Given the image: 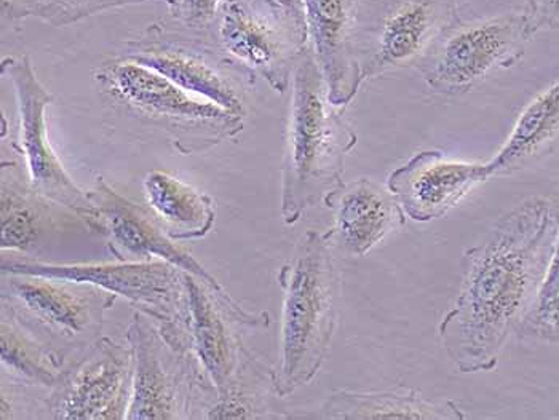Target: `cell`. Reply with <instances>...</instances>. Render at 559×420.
I'll return each mask as SVG.
<instances>
[{
    "mask_svg": "<svg viewBox=\"0 0 559 420\" xmlns=\"http://www.w3.org/2000/svg\"><path fill=\"white\" fill-rule=\"evenodd\" d=\"M551 200L524 199L465 251L461 287L438 325L441 347L459 373L495 370L533 304L557 236Z\"/></svg>",
    "mask_w": 559,
    "mask_h": 420,
    "instance_id": "cell-1",
    "label": "cell"
},
{
    "mask_svg": "<svg viewBox=\"0 0 559 420\" xmlns=\"http://www.w3.org/2000/svg\"><path fill=\"white\" fill-rule=\"evenodd\" d=\"M357 143L341 108L328 98L322 72L307 47L292 79L280 200L286 226L301 221L307 209L324 203L344 184L345 158Z\"/></svg>",
    "mask_w": 559,
    "mask_h": 420,
    "instance_id": "cell-2",
    "label": "cell"
},
{
    "mask_svg": "<svg viewBox=\"0 0 559 420\" xmlns=\"http://www.w3.org/2000/svg\"><path fill=\"white\" fill-rule=\"evenodd\" d=\"M283 289L274 384L286 398L322 370L340 323L341 278L326 232L309 230L278 272Z\"/></svg>",
    "mask_w": 559,
    "mask_h": 420,
    "instance_id": "cell-3",
    "label": "cell"
},
{
    "mask_svg": "<svg viewBox=\"0 0 559 420\" xmlns=\"http://www.w3.org/2000/svg\"><path fill=\"white\" fill-rule=\"evenodd\" d=\"M93 77L114 101L165 132L181 155L209 153L224 141H236L245 130L243 116L191 95L133 61L110 58Z\"/></svg>",
    "mask_w": 559,
    "mask_h": 420,
    "instance_id": "cell-4",
    "label": "cell"
},
{
    "mask_svg": "<svg viewBox=\"0 0 559 420\" xmlns=\"http://www.w3.org/2000/svg\"><path fill=\"white\" fill-rule=\"evenodd\" d=\"M2 274L66 278L105 289L151 316L165 339L181 352H192L189 337V296L186 272L165 261L57 264L34 257H2Z\"/></svg>",
    "mask_w": 559,
    "mask_h": 420,
    "instance_id": "cell-5",
    "label": "cell"
},
{
    "mask_svg": "<svg viewBox=\"0 0 559 420\" xmlns=\"http://www.w3.org/2000/svg\"><path fill=\"white\" fill-rule=\"evenodd\" d=\"M119 58L158 72L191 95L226 111L247 116L253 74L229 57L212 37L151 24L136 39L122 45Z\"/></svg>",
    "mask_w": 559,
    "mask_h": 420,
    "instance_id": "cell-6",
    "label": "cell"
},
{
    "mask_svg": "<svg viewBox=\"0 0 559 420\" xmlns=\"http://www.w3.org/2000/svg\"><path fill=\"white\" fill-rule=\"evenodd\" d=\"M459 22L457 0H361L355 29L361 82L419 67Z\"/></svg>",
    "mask_w": 559,
    "mask_h": 420,
    "instance_id": "cell-7",
    "label": "cell"
},
{
    "mask_svg": "<svg viewBox=\"0 0 559 420\" xmlns=\"http://www.w3.org/2000/svg\"><path fill=\"white\" fill-rule=\"evenodd\" d=\"M133 350V392L127 420H186L212 392L192 352L173 347L151 316L134 312L127 328Z\"/></svg>",
    "mask_w": 559,
    "mask_h": 420,
    "instance_id": "cell-8",
    "label": "cell"
},
{
    "mask_svg": "<svg viewBox=\"0 0 559 420\" xmlns=\"http://www.w3.org/2000/svg\"><path fill=\"white\" fill-rule=\"evenodd\" d=\"M536 36L524 12L455 23L417 67L427 88L459 98L496 72L515 67Z\"/></svg>",
    "mask_w": 559,
    "mask_h": 420,
    "instance_id": "cell-9",
    "label": "cell"
},
{
    "mask_svg": "<svg viewBox=\"0 0 559 420\" xmlns=\"http://www.w3.org/2000/svg\"><path fill=\"white\" fill-rule=\"evenodd\" d=\"M213 39L278 95L292 87L296 64L309 47L307 27L275 0H224Z\"/></svg>",
    "mask_w": 559,
    "mask_h": 420,
    "instance_id": "cell-10",
    "label": "cell"
},
{
    "mask_svg": "<svg viewBox=\"0 0 559 420\" xmlns=\"http://www.w3.org/2000/svg\"><path fill=\"white\" fill-rule=\"evenodd\" d=\"M2 77L9 79L15 93L19 111V134L15 147L23 155L31 188L55 205L78 216L93 232L99 230V213L68 173L63 161L55 153L48 137L47 109L53 105V95L37 77L27 55L5 57L0 64Z\"/></svg>",
    "mask_w": 559,
    "mask_h": 420,
    "instance_id": "cell-11",
    "label": "cell"
},
{
    "mask_svg": "<svg viewBox=\"0 0 559 420\" xmlns=\"http://www.w3.org/2000/svg\"><path fill=\"white\" fill-rule=\"evenodd\" d=\"M88 197L99 213L98 233L105 237L110 253L117 260H158L170 263L212 288L245 328L264 329L271 326L272 320L267 312H250L237 302L186 248L179 247L168 236L150 208L123 197L103 177L96 178L95 185L88 191Z\"/></svg>",
    "mask_w": 559,
    "mask_h": 420,
    "instance_id": "cell-12",
    "label": "cell"
},
{
    "mask_svg": "<svg viewBox=\"0 0 559 420\" xmlns=\"http://www.w3.org/2000/svg\"><path fill=\"white\" fill-rule=\"evenodd\" d=\"M116 296L81 281L29 274H2V304L26 323L50 334L51 343L86 347L102 337Z\"/></svg>",
    "mask_w": 559,
    "mask_h": 420,
    "instance_id": "cell-13",
    "label": "cell"
},
{
    "mask_svg": "<svg viewBox=\"0 0 559 420\" xmlns=\"http://www.w3.org/2000/svg\"><path fill=\"white\" fill-rule=\"evenodd\" d=\"M133 392V350L102 336L64 368L45 399L55 420H123Z\"/></svg>",
    "mask_w": 559,
    "mask_h": 420,
    "instance_id": "cell-14",
    "label": "cell"
},
{
    "mask_svg": "<svg viewBox=\"0 0 559 420\" xmlns=\"http://www.w3.org/2000/svg\"><path fill=\"white\" fill-rule=\"evenodd\" d=\"M488 179V164L454 160L441 151L424 149L396 167L385 185L406 218L427 224L444 218Z\"/></svg>",
    "mask_w": 559,
    "mask_h": 420,
    "instance_id": "cell-15",
    "label": "cell"
},
{
    "mask_svg": "<svg viewBox=\"0 0 559 420\" xmlns=\"http://www.w3.org/2000/svg\"><path fill=\"white\" fill-rule=\"evenodd\" d=\"M301 2L309 47L326 84L328 98L337 108H345L364 87L355 53V29L361 0Z\"/></svg>",
    "mask_w": 559,
    "mask_h": 420,
    "instance_id": "cell-16",
    "label": "cell"
},
{
    "mask_svg": "<svg viewBox=\"0 0 559 420\" xmlns=\"http://www.w3.org/2000/svg\"><path fill=\"white\" fill-rule=\"evenodd\" d=\"M189 296L191 350L216 395L236 382L250 350L238 336L241 326L215 291L194 275L186 274Z\"/></svg>",
    "mask_w": 559,
    "mask_h": 420,
    "instance_id": "cell-17",
    "label": "cell"
},
{
    "mask_svg": "<svg viewBox=\"0 0 559 420\" xmlns=\"http://www.w3.org/2000/svg\"><path fill=\"white\" fill-rule=\"evenodd\" d=\"M323 205L334 212L328 239L354 257L366 256L408 219L388 185L384 188L374 179L344 182Z\"/></svg>",
    "mask_w": 559,
    "mask_h": 420,
    "instance_id": "cell-18",
    "label": "cell"
},
{
    "mask_svg": "<svg viewBox=\"0 0 559 420\" xmlns=\"http://www.w3.org/2000/svg\"><path fill=\"white\" fill-rule=\"evenodd\" d=\"M310 418L330 420H464L461 406L448 398H427L414 388L331 392Z\"/></svg>",
    "mask_w": 559,
    "mask_h": 420,
    "instance_id": "cell-19",
    "label": "cell"
},
{
    "mask_svg": "<svg viewBox=\"0 0 559 420\" xmlns=\"http://www.w3.org/2000/svg\"><path fill=\"white\" fill-rule=\"evenodd\" d=\"M559 149V81L518 117L512 133L488 164L491 178L512 177Z\"/></svg>",
    "mask_w": 559,
    "mask_h": 420,
    "instance_id": "cell-20",
    "label": "cell"
},
{
    "mask_svg": "<svg viewBox=\"0 0 559 420\" xmlns=\"http://www.w3.org/2000/svg\"><path fill=\"white\" fill-rule=\"evenodd\" d=\"M147 208L176 242L202 240L216 223V203L167 171L152 170L143 182Z\"/></svg>",
    "mask_w": 559,
    "mask_h": 420,
    "instance_id": "cell-21",
    "label": "cell"
},
{
    "mask_svg": "<svg viewBox=\"0 0 559 420\" xmlns=\"http://www.w3.org/2000/svg\"><path fill=\"white\" fill-rule=\"evenodd\" d=\"M0 179V250L29 253L50 226L53 202L31 188L16 161H2Z\"/></svg>",
    "mask_w": 559,
    "mask_h": 420,
    "instance_id": "cell-22",
    "label": "cell"
},
{
    "mask_svg": "<svg viewBox=\"0 0 559 420\" xmlns=\"http://www.w3.org/2000/svg\"><path fill=\"white\" fill-rule=\"evenodd\" d=\"M64 355L44 343L12 309L2 304L0 361L3 377L19 384L51 388L64 370Z\"/></svg>",
    "mask_w": 559,
    "mask_h": 420,
    "instance_id": "cell-23",
    "label": "cell"
},
{
    "mask_svg": "<svg viewBox=\"0 0 559 420\" xmlns=\"http://www.w3.org/2000/svg\"><path fill=\"white\" fill-rule=\"evenodd\" d=\"M551 209L557 236L550 263L533 304L518 325L515 336L527 343L559 346V200H551Z\"/></svg>",
    "mask_w": 559,
    "mask_h": 420,
    "instance_id": "cell-24",
    "label": "cell"
},
{
    "mask_svg": "<svg viewBox=\"0 0 559 420\" xmlns=\"http://www.w3.org/2000/svg\"><path fill=\"white\" fill-rule=\"evenodd\" d=\"M150 0H0L2 19L12 24L40 20L55 27L69 26L109 12Z\"/></svg>",
    "mask_w": 559,
    "mask_h": 420,
    "instance_id": "cell-25",
    "label": "cell"
},
{
    "mask_svg": "<svg viewBox=\"0 0 559 420\" xmlns=\"http://www.w3.org/2000/svg\"><path fill=\"white\" fill-rule=\"evenodd\" d=\"M223 3L224 0H167L176 26L212 39Z\"/></svg>",
    "mask_w": 559,
    "mask_h": 420,
    "instance_id": "cell-26",
    "label": "cell"
},
{
    "mask_svg": "<svg viewBox=\"0 0 559 420\" xmlns=\"http://www.w3.org/2000/svg\"><path fill=\"white\" fill-rule=\"evenodd\" d=\"M523 12L534 34L559 29V0H526Z\"/></svg>",
    "mask_w": 559,
    "mask_h": 420,
    "instance_id": "cell-27",
    "label": "cell"
},
{
    "mask_svg": "<svg viewBox=\"0 0 559 420\" xmlns=\"http://www.w3.org/2000/svg\"><path fill=\"white\" fill-rule=\"evenodd\" d=\"M283 10L289 13L296 22L306 26V20H304V9L301 0H275Z\"/></svg>",
    "mask_w": 559,
    "mask_h": 420,
    "instance_id": "cell-28",
    "label": "cell"
}]
</instances>
